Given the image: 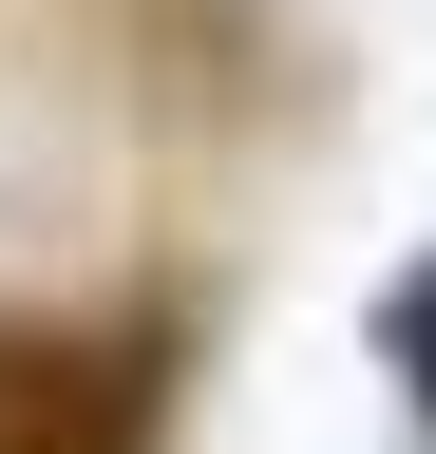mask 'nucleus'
Instances as JSON below:
<instances>
[{
  "label": "nucleus",
  "instance_id": "obj_1",
  "mask_svg": "<svg viewBox=\"0 0 436 454\" xmlns=\"http://www.w3.org/2000/svg\"><path fill=\"white\" fill-rule=\"evenodd\" d=\"M0 454H152V340L0 322Z\"/></svg>",
  "mask_w": 436,
  "mask_h": 454
},
{
  "label": "nucleus",
  "instance_id": "obj_2",
  "mask_svg": "<svg viewBox=\"0 0 436 454\" xmlns=\"http://www.w3.org/2000/svg\"><path fill=\"white\" fill-rule=\"evenodd\" d=\"M379 340H399V379H417V454H436V265H399V303H379Z\"/></svg>",
  "mask_w": 436,
  "mask_h": 454
}]
</instances>
